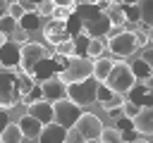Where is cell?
Returning <instances> with one entry per match:
<instances>
[{
	"mask_svg": "<svg viewBox=\"0 0 153 143\" xmlns=\"http://www.w3.org/2000/svg\"><path fill=\"white\" fill-rule=\"evenodd\" d=\"M10 124V114H7V110H2L0 107V133H2V129Z\"/></svg>",
	"mask_w": 153,
	"mask_h": 143,
	"instance_id": "obj_36",
	"label": "cell"
},
{
	"mask_svg": "<svg viewBox=\"0 0 153 143\" xmlns=\"http://www.w3.org/2000/svg\"><path fill=\"white\" fill-rule=\"evenodd\" d=\"M53 5L55 7H67V10L74 12V0H53Z\"/></svg>",
	"mask_w": 153,
	"mask_h": 143,
	"instance_id": "obj_35",
	"label": "cell"
},
{
	"mask_svg": "<svg viewBox=\"0 0 153 143\" xmlns=\"http://www.w3.org/2000/svg\"><path fill=\"white\" fill-rule=\"evenodd\" d=\"M2 69H5V67H2V64H0V72H2Z\"/></svg>",
	"mask_w": 153,
	"mask_h": 143,
	"instance_id": "obj_43",
	"label": "cell"
},
{
	"mask_svg": "<svg viewBox=\"0 0 153 143\" xmlns=\"http://www.w3.org/2000/svg\"><path fill=\"white\" fill-rule=\"evenodd\" d=\"M33 86L36 81L26 76L22 69H2L0 72V107L10 110L24 102V98L33 91Z\"/></svg>",
	"mask_w": 153,
	"mask_h": 143,
	"instance_id": "obj_1",
	"label": "cell"
},
{
	"mask_svg": "<svg viewBox=\"0 0 153 143\" xmlns=\"http://www.w3.org/2000/svg\"><path fill=\"white\" fill-rule=\"evenodd\" d=\"M86 76H91V60L88 57H81V55L67 57L65 67L57 72V79L65 86L67 83H76V81H84Z\"/></svg>",
	"mask_w": 153,
	"mask_h": 143,
	"instance_id": "obj_6",
	"label": "cell"
},
{
	"mask_svg": "<svg viewBox=\"0 0 153 143\" xmlns=\"http://www.w3.org/2000/svg\"><path fill=\"white\" fill-rule=\"evenodd\" d=\"M103 12L108 14V19H110L112 26H120V29H122V26L127 24V14H124V7H122V5H117V2L110 0V5H108Z\"/></svg>",
	"mask_w": 153,
	"mask_h": 143,
	"instance_id": "obj_18",
	"label": "cell"
},
{
	"mask_svg": "<svg viewBox=\"0 0 153 143\" xmlns=\"http://www.w3.org/2000/svg\"><path fill=\"white\" fill-rule=\"evenodd\" d=\"M41 19H43V17H38L33 10H26V12L19 17L17 26H22V31H36V29H41Z\"/></svg>",
	"mask_w": 153,
	"mask_h": 143,
	"instance_id": "obj_19",
	"label": "cell"
},
{
	"mask_svg": "<svg viewBox=\"0 0 153 143\" xmlns=\"http://www.w3.org/2000/svg\"><path fill=\"white\" fill-rule=\"evenodd\" d=\"M43 38H45L53 48H55L57 43L72 38V36H69V21H67V19H50V21L43 26Z\"/></svg>",
	"mask_w": 153,
	"mask_h": 143,
	"instance_id": "obj_10",
	"label": "cell"
},
{
	"mask_svg": "<svg viewBox=\"0 0 153 143\" xmlns=\"http://www.w3.org/2000/svg\"><path fill=\"white\" fill-rule=\"evenodd\" d=\"M48 55H50V52H48V48H45V45L33 43V41H24V43L19 45V67H17V69H22L26 76H31V79H33L36 67H38Z\"/></svg>",
	"mask_w": 153,
	"mask_h": 143,
	"instance_id": "obj_5",
	"label": "cell"
},
{
	"mask_svg": "<svg viewBox=\"0 0 153 143\" xmlns=\"http://www.w3.org/2000/svg\"><path fill=\"white\" fill-rule=\"evenodd\" d=\"M122 102H124V95H117V93H112L105 102H100L105 110H115V107H122Z\"/></svg>",
	"mask_w": 153,
	"mask_h": 143,
	"instance_id": "obj_29",
	"label": "cell"
},
{
	"mask_svg": "<svg viewBox=\"0 0 153 143\" xmlns=\"http://www.w3.org/2000/svg\"><path fill=\"white\" fill-rule=\"evenodd\" d=\"M24 12H26V10H24L22 2H10V5H7V14H10L12 19H17V21H19V17H22Z\"/></svg>",
	"mask_w": 153,
	"mask_h": 143,
	"instance_id": "obj_30",
	"label": "cell"
},
{
	"mask_svg": "<svg viewBox=\"0 0 153 143\" xmlns=\"http://www.w3.org/2000/svg\"><path fill=\"white\" fill-rule=\"evenodd\" d=\"M98 141H100V143H127L122 129H117V126H103Z\"/></svg>",
	"mask_w": 153,
	"mask_h": 143,
	"instance_id": "obj_22",
	"label": "cell"
},
{
	"mask_svg": "<svg viewBox=\"0 0 153 143\" xmlns=\"http://www.w3.org/2000/svg\"><path fill=\"white\" fill-rule=\"evenodd\" d=\"M129 143H148V138L143 136V138H134V141H129Z\"/></svg>",
	"mask_w": 153,
	"mask_h": 143,
	"instance_id": "obj_41",
	"label": "cell"
},
{
	"mask_svg": "<svg viewBox=\"0 0 153 143\" xmlns=\"http://www.w3.org/2000/svg\"><path fill=\"white\" fill-rule=\"evenodd\" d=\"M22 141H24V136L17 124H7L0 133V143H22Z\"/></svg>",
	"mask_w": 153,
	"mask_h": 143,
	"instance_id": "obj_24",
	"label": "cell"
},
{
	"mask_svg": "<svg viewBox=\"0 0 153 143\" xmlns=\"http://www.w3.org/2000/svg\"><path fill=\"white\" fill-rule=\"evenodd\" d=\"M131 129H134L136 133L146 136V138L153 133V107H151V105L139 107V112L131 117Z\"/></svg>",
	"mask_w": 153,
	"mask_h": 143,
	"instance_id": "obj_11",
	"label": "cell"
},
{
	"mask_svg": "<svg viewBox=\"0 0 153 143\" xmlns=\"http://www.w3.org/2000/svg\"><path fill=\"white\" fill-rule=\"evenodd\" d=\"M112 93H117V95H127L134 86H136V76H134V72H131V67L127 64V62H112V67H110V72H108V76H105V81H103Z\"/></svg>",
	"mask_w": 153,
	"mask_h": 143,
	"instance_id": "obj_4",
	"label": "cell"
},
{
	"mask_svg": "<svg viewBox=\"0 0 153 143\" xmlns=\"http://www.w3.org/2000/svg\"><path fill=\"white\" fill-rule=\"evenodd\" d=\"M129 67H131V72H134V76H136V81H151V76H153V67H151L148 62H143L141 57H136Z\"/></svg>",
	"mask_w": 153,
	"mask_h": 143,
	"instance_id": "obj_20",
	"label": "cell"
},
{
	"mask_svg": "<svg viewBox=\"0 0 153 143\" xmlns=\"http://www.w3.org/2000/svg\"><path fill=\"white\" fill-rule=\"evenodd\" d=\"M65 143H88V141H86V138H84V136H81V133H79V131H76V129L72 126V129H67Z\"/></svg>",
	"mask_w": 153,
	"mask_h": 143,
	"instance_id": "obj_31",
	"label": "cell"
},
{
	"mask_svg": "<svg viewBox=\"0 0 153 143\" xmlns=\"http://www.w3.org/2000/svg\"><path fill=\"white\" fill-rule=\"evenodd\" d=\"M72 14H76V19L81 24V31L79 33H84L88 38H105L110 33V29H112L108 14L103 10H98L96 2H91V5H74V12Z\"/></svg>",
	"mask_w": 153,
	"mask_h": 143,
	"instance_id": "obj_2",
	"label": "cell"
},
{
	"mask_svg": "<svg viewBox=\"0 0 153 143\" xmlns=\"http://www.w3.org/2000/svg\"><path fill=\"white\" fill-rule=\"evenodd\" d=\"M55 52H57V55H65V57H74V55H76V52H74V41L67 38V41L57 43V45H55Z\"/></svg>",
	"mask_w": 153,
	"mask_h": 143,
	"instance_id": "obj_26",
	"label": "cell"
},
{
	"mask_svg": "<svg viewBox=\"0 0 153 143\" xmlns=\"http://www.w3.org/2000/svg\"><path fill=\"white\" fill-rule=\"evenodd\" d=\"M120 110H122V117H124V119H131V117L139 112V105H136L134 100H124Z\"/></svg>",
	"mask_w": 153,
	"mask_h": 143,
	"instance_id": "obj_27",
	"label": "cell"
},
{
	"mask_svg": "<svg viewBox=\"0 0 153 143\" xmlns=\"http://www.w3.org/2000/svg\"><path fill=\"white\" fill-rule=\"evenodd\" d=\"M110 67H112V60H108V57H96V60L91 62V76H93L98 83H103L105 76H108V72H110Z\"/></svg>",
	"mask_w": 153,
	"mask_h": 143,
	"instance_id": "obj_17",
	"label": "cell"
},
{
	"mask_svg": "<svg viewBox=\"0 0 153 143\" xmlns=\"http://www.w3.org/2000/svg\"><path fill=\"white\" fill-rule=\"evenodd\" d=\"M103 50H105V41H103V38H88L86 50H84V57H88V60L93 62L96 57L103 55Z\"/></svg>",
	"mask_w": 153,
	"mask_h": 143,
	"instance_id": "obj_23",
	"label": "cell"
},
{
	"mask_svg": "<svg viewBox=\"0 0 153 143\" xmlns=\"http://www.w3.org/2000/svg\"><path fill=\"white\" fill-rule=\"evenodd\" d=\"M74 129H76L88 143H93V141H98V136H100V131H103V122H100L93 112H81L79 119L74 122Z\"/></svg>",
	"mask_w": 153,
	"mask_h": 143,
	"instance_id": "obj_9",
	"label": "cell"
},
{
	"mask_svg": "<svg viewBox=\"0 0 153 143\" xmlns=\"http://www.w3.org/2000/svg\"><path fill=\"white\" fill-rule=\"evenodd\" d=\"M93 2H96V0H93Z\"/></svg>",
	"mask_w": 153,
	"mask_h": 143,
	"instance_id": "obj_45",
	"label": "cell"
},
{
	"mask_svg": "<svg viewBox=\"0 0 153 143\" xmlns=\"http://www.w3.org/2000/svg\"><path fill=\"white\" fill-rule=\"evenodd\" d=\"M14 31H17V19H12L10 14H2V17H0V33L10 36V33H14Z\"/></svg>",
	"mask_w": 153,
	"mask_h": 143,
	"instance_id": "obj_25",
	"label": "cell"
},
{
	"mask_svg": "<svg viewBox=\"0 0 153 143\" xmlns=\"http://www.w3.org/2000/svg\"><path fill=\"white\" fill-rule=\"evenodd\" d=\"M136 10H139V24L153 26V0H139Z\"/></svg>",
	"mask_w": 153,
	"mask_h": 143,
	"instance_id": "obj_21",
	"label": "cell"
},
{
	"mask_svg": "<svg viewBox=\"0 0 153 143\" xmlns=\"http://www.w3.org/2000/svg\"><path fill=\"white\" fill-rule=\"evenodd\" d=\"M93 143H100V141H93Z\"/></svg>",
	"mask_w": 153,
	"mask_h": 143,
	"instance_id": "obj_44",
	"label": "cell"
},
{
	"mask_svg": "<svg viewBox=\"0 0 153 143\" xmlns=\"http://www.w3.org/2000/svg\"><path fill=\"white\" fill-rule=\"evenodd\" d=\"M93 0H74V5H91Z\"/></svg>",
	"mask_w": 153,
	"mask_h": 143,
	"instance_id": "obj_40",
	"label": "cell"
},
{
	"mask_svg": "<svg viewBox=\"0 0 153 143\" xmlns=\"http://www.w3.org/2000/svg\"><path fill=\"white\" fill-rule=\"evenodd\" d=\"M41 98L53 102V100H60V98H67V86L57 79V76H50V79H43L41 81Z\"/></svg>",
	"mask_w": 153,
	"mask_h": 143,
	"instance_id": "obj_12",
	"label": "cell"
},
{
	"mask_svg": "<svg viewBox=\"0 0 153 143\" xmlns=\"http://www.w3.org/2000/svg\"><path fill=\"white\" fill-rule=\"evenodd\" d=\"M53 7H55V5H53V0H41V2L36 5V10H33V12H36L38 17H50Z\"/></svg>",
	"mask_w": 153,
	"mask_h": 143,
	"instance_id": "obj_28",
	"label": "cell"
},
{
	"mask_svg": "<svg viewBox=\"0 0 153 143\" xmlns=\"http://www.w3.org/2000/svg\"><path fill=\"white\" fill-rule=\"evenodd\" d=\"M110 95H112V91H110L105 83H98V91H96V100H98V102H105Z\"/></svg>",
	"mask_w": 153,
	"mask_h": 143,
	"instance_id": "obj_33",
	"label": "cell"
},
{
	"mask_svg": "<svg viewBox=\"0 0 153 143\" xmlns=\"http://www.w3.org/2000/svg\"><path fill=\"white\" fill-rule=\"evenodd\" d=\"M0 64L5 69H17L19 67V43L17 41H5L0 45Z\"/></svg>",
	"mask_w": 153,
	"mask_h": 143,
	"instance_id": "obj_13",
	"label": "cell"
},
{
	"mask_svg": "<svg viewBox=\"0 0 153 143\" xmlns=\"http://www.w3.org/2000/svg\"><path fill=\"white\" fill-rule=\"evenodd\" d=\"M96 91H98V81L93 76H86L84 81H76V83H67V98L79 107L96 102Z\"/></svg>",
	"mask_w": 153,
	"mask_h": 143,
	"instance_id": "obj_7",
	"label": "cell"
},
{
	"mask_svg": "<svg viewBox=\"0 0 153 143\" xmlns=\"http://www.w3.org/2000/svg\"><path fill=\"white\" fill-rule=\"evenodd\" d=\"M136 2H139V0H117V5H124V7H127V5H136Z\"/></svg>",
	"mask_w": 153,
	"mask_h": 143,
	"instance_id": "obj_38",
	"label": "cell"
},
{
	"mask_svg": "<svg viewBox=\"0 0 153 143\" xmlns=\"http://www.w3.org/2000/svg\"><path fill=\"white\" fill-rule=\"evenodd\" d=\"M141 60H143V62H148V64L153 67V48H151V45H146V48H143V52H141Z\"/></svg>",
	"mask_w": 153,
	"mask_h": 143,
	"instance_id": "obj_34",
	"label": "cell"
},
{
	"mask_svg": "<svg viewBox=\"0 0 153 143\" xmlns=\"http://www.w3.org/2000/svg\"><path fill=\"white\" fill-rule=\"evenodd\" d=\"M72 17V10H67V7H53V12H50V19H69Z\"/></svg>",
	"mask_w": 153,
	"mask_h": 143,
	"instance_id": "obj_32",
	"label": "cell"
},
{
	"mask_svg": "<svg viewBox=\"0 0 153 143\" xmlns=\"http://www.w3.org/2000/svg\"><path fill=\"white\" fill-rule=\"evenodd\" d=\"M2 14H7V2H5V0H0V17H2Z\"/></svg>",
	"mask_w": 153,
	"mask_h": 143,
	"instance_id": "obj_39",
	"label": "cell"
},
{
	"mask_svg": "<svg viewBox=\"0 0 153 143\" xmlns=\"http://www.w3.org/2000/svg\"><path fill=\"white\" fill-rule=\"evenodd\" d=\"M50 105H53V122H55V124H60V126H65V129H72V126H74V122H76V119H79V114H81L79 105H76V102H72L69 98L53 100Z\"/></svg>",
	"mask_w": 153,
	"mask_h": 143,
	"instance_id": "obj_8",
	"label": "cell"
},
{
	"mask_svg": "<svg viewBox=\"0 0 153 143\" xmlns=\"http://www.w3.org/2000/svg\"><path fill=\"white\" fill-rule=\"evenodd\" d=\"M17 126H19V131H22V136H24V138H38V133H41V126H43V124H41V122H36L31 114H24V117L19 119V124H17Z\"/></svg>",
	"mask_w": 153,
	"mask_h": 143,
	"instance_id": "obj_16",
	"label": "cell"
},
{
	"mask_svg": "<svg viewBox=\"0 0 153 143\" xmlns=\"http://www.w3.org/2000/svg\"><path fill=\"white\" fill-rule=\"evenodd\" d=\"M105 48L115 55V57H129L139 50V43H136V33L131 29H120V26H112L110 33L105 36Z\"/></svg>",
	"mask_w": 153,
	"mask_h": 143,
	"instance_id": "obj_3",
	"label": "cell"
},
{
	"mask_svg": "<svg viewBox=\"0 0 153 143\" xmlns=\"http://www.w3.org/2000/svg\"><path fill=\"white\" fill-rule=\"evenodd\" d=\"M22 5H24V10H36V5L41 2V0H19Z\"/></svg>",
	"mask_w": 153,
	"mask_h": 143,
	"instance_id": "obj_37",
	"label": "cell"
},
{
	"mask_svg": "<svg viewBox=\"0 0 153 143\" xmlns=\"http://www.w3.org/2000/svg\"><path fill=\"white\" fill-rule=\"evenodd\" d=\"M26 114H31V117H33L36 122H41V124H48V122H53V105H50L48 100L38 98V100H33V102L26 105Z\"/></svg>",
	"mask_w": 153,
	"mask_h": 143,
	"instance_id": "obj_14",
	"label": "cell"
},
{
	"mask_svg": "<svg viewBox=\"0 0 153 143\" xmlns=\"http://www.w3.org/2000/svg\"><path fill=\"white\" fill-rule=\"evenodd\" d=\"M5 41H7V36H5V33H0V45H2Z\"/></svg>",
	"mask_w": 153,
	"mask_h": 143,
	"instance_id": "obj_42",
	"label": "cell"
},
{
	"mask_svg": "<svg viewBox=\"0 0 153 143\" xmlns=\"http://www.w3.org/2000/svg\"><path fill=\"white\" fill-rule=\"evenodd\" d=\"M65 136H67V129L55 124V122H48L41 126V133H38V143H65Z\"/></svg>",
	"mask_w": 153,
	"mask_h": 143,
	"instance_id": "obj_15",
	"label": "cell"
}]
</instances>
